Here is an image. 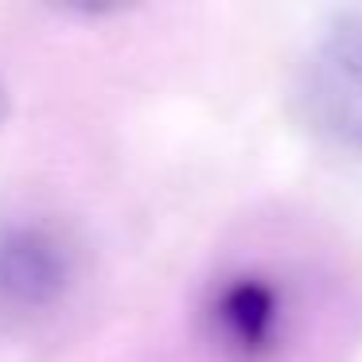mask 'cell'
<instances>
[{"mask_svg": "<svg viewBox=\"0 0 362 362\" xmlns=\"http://www.w3.org/2000/svg\"><path fill=\"white\" fill-rule=\"evenodd\" d=\"M288 296L276 276L234 269L203 300V335L222 362H273L288 339Z\"/></svg>", "mask_w": 362, "mask_h": 362, "instance_id": "obj_1", "label": "cell"}, {"mask_svg": "<svg viewBox=\"0 0 362 362\" xmlns=\"http://www.w3.org/2000/svg\"><path fill=\"white\" fill-rule=\"evenodd\" d=\"M78 276V250L47 218L0 222V308L43 315L59 308Z\"/></svg>", "mask_w": 362, "mask_h": 362, "instance_id": "obj_2", "label": "cell"}, {"mask_svg": "<svg viewBox=\"0 0 362 362\" xmlns=\"http://www.w3.org/2000/svg\"><path fill=\"white\" fill-rule=\"evenodd\" d=\"M308 105L320 133L362 156V12L320 40L308 66Z\"/></svg>", "mask_w": 362, "mask_h": 362, "instance_id": "obj_3", "label": "cell"}, {"mask_svg": "<svg viewBox=\"0 0 362 362\" xmlns=\"http://www.w3.org/2000/svg\"><path fill=\"white\" fill-rule=\"evenodd\" d=\"M8 121V94H4V82H0V125Z\"/></svg>", "mask_w": 362, "mask_h": 362, "instance_id": "obj_4", "label": "cell"}]
</instances>
